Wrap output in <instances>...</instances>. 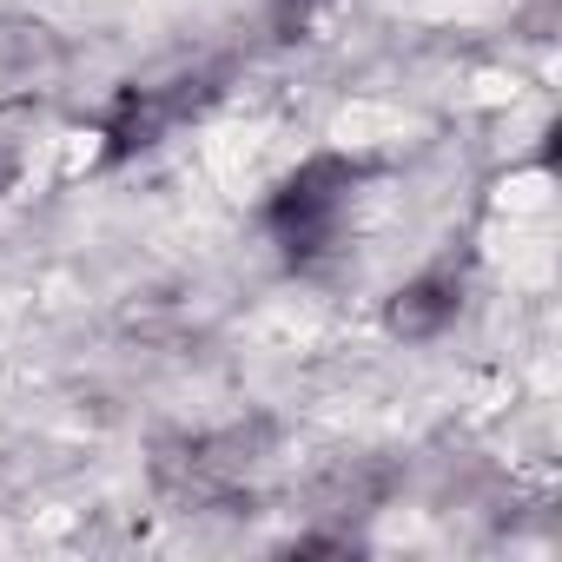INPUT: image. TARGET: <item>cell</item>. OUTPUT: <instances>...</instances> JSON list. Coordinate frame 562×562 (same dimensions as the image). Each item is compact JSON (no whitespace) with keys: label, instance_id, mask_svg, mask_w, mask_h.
I'll return each instance as SVG.
<instances>
[{"label":"cell","instance_id":"cell-2","mask_svg":"<svg viewBox=\"0 0 562 562\" xmlns=\"http://www.w3.org/2000/svg\"><path fill=\"white\" fill-rule=\"evenodd\" d=\"M212 100V80H172V87H120V100L106 106V159H133V153H153L179 120H192L199 106Z\"/></svg>","mask_w":562,"mask_h":562},{"label":"cell","instance_id":"cell-1","mask_svg":"<svg viewBox=\"0 0 562 562\" xmlns=\"http://www.w3.org/2000/svg\"><path fill=\"white\" fill-rule=\"evenodd\" d=\"M358 192V166L345 153H312L299 172L278 179V192L265 199V232L285 251L292 271H312L338 238H345V212Z\"/></svg>","mask_w":562,"mask_h":562},{"label":"cell","instance_id":"cell-3","mask_svg":"<svg viewBox=\"0 0 562 562\" xmlns=\"http://www.w3.org/2000/svg\"><path fill=\"white\" fill-rule=\"evenodd\" d=\"M457 312H463V271L457 265H430V271L404 278V285L391 292L384 331L404 338V345H430V338H443L457 325Z\"/></svg>","mask_w":562,"mask_h":562},{"label":"cell","instance_id":"cell-4","mask_svg":"<svg viewBox=\"0 0 562 562\" xmlns=\"http://www.w3.org/2000/svg\"><path fill=\"white\" fill-rule=\"evenodd\" d=\"M325 8V0H271V27H278V41H299L305 34V21Z\"/></svg>","mask_w":562,"mask_h":562}]
</instances>
